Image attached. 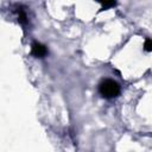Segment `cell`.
Segmentation results:
<instances>
[{
    "instance_id": "cell-1",
    "label": "cell",
    "mask_w": 152,
    "mask_h": 152,
    "mask_svg": "<svg viewBox=\"0 0 152 152\" xmlns=\"http://www.w3.org/2000/svg\"><path fill=\"white\" fill-rule=\"evenodd\" d=\"M99 93L104 99H114L120 94V86L118 82L107 78L99 84Z\"/></svg>"
},
{
    "instance_id": "cell-2",
    "label": "cell",
    "mask_w": 152,
    "mask_h": 152,
    "mask_svg": "<svg viewBox=\"0 0 152 152\" xmlns=\"http://www.w3.org/2000/svg\"><path fill=\"white\" fill-rule=\"evenodd\" d=\"M48 48L44 45V44H42V43H39V42H34L33 44H32V46H31V53L34 56V57H38V58H43V57H45L46 55H48Z\"/></svg>"
},
{
    "instance_id": "cell-3",
    "label": "cell",
    "mask_w": 152,
    "mask_h": 152,
    "mask_svg": "<svg viewBox=\"0 0 152 152\" xmlns=\"http://www.w3.org/2000/svg\"><path fill=\"white\" fill-rule=\"evenodd\" d=\"M17 13H18V21L20 24H26L27 23V14H26V12L23 8H18Z\"/></svg>"
},
{
    "instance_id": "cell-4",
    "label": "cell",
    "mask_w": 152,
    "mask_h": 152,
    "mask_svg": "<svg viewBox=\"0 0 152 152\" xmlns=\"http://www.w3.org/2000/svg\"><path fill=\"white\" fill-rule=\"evenodd\" d=\"M144 50L145 51H152V39H150V38H147V39H145V43H144Z\"/></svg>"
},
{
    "instance_id": "cell-5",
    "label": "cell",
    "mask_w": 152,
    "mask_h": 152,
    "mask_svg": "<svg viewBox=\"0 0 152 152\" xmlns=\"http://www.w3.org/2000/svg\"><path fill=\"white\" fill-rule=\"evenodd\" d=\"M115 5H116V2H114V1H112V2H103L102 4V7L103 8H108V7H113Z\"/></svg>"
}]
</instances>
